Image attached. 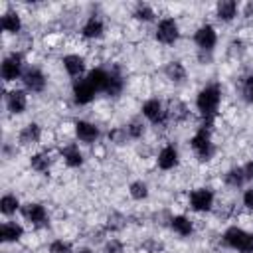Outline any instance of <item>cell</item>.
<instances>
[{
	"mask_svg": "<svg viewBox=\"0 0 253 253\" xmlns=\"http://www.w3.org/2000/svg\"><path fill=\"white\" fill-rule=\"evenodd\" d=\"M211 123H213V121H206V119H204L202 126H200V128L196 130V134L190 138V146H192V150L196 152L198 160H202V162L210 160V158L213 156V152H215L213 142H211Z\"/></svg>",
	"mask_w": 253,
	"mask_h": 253,
	"instance_id": "6da1fadb",
	"label": "cell"
},
{
	"mask_svg": "<svg viewBox=\"0 0 253 253\" xmlns=\"http://www.w3.org/2000/svg\"><path fill=\"white\" fill-rule=\"evenodd\" d=\"M219 101H221V91L217 85H206L198 97H196V107L200 111V115L206 121H213L217 109H219Z\"/></svg>",
	"mask_w": 253,
	"mask_h": 253,
	"instance_id": "7a4b0ae2",
	"label": "cell"
},
{
	"mask_svg": "<svg viewBox=\"0 0 253 253\" xmlns=\"http://www.w3.org/2000/svg\"><path fill=\"white\" fill-rule=\"evenodd\" d=\"M223 241L227 247L239 251V253H253V233L233 225L229 229H225L223 233Z\"/></svg>",
	"mask_w": 253,
	"mask_h": 253,
	"instance_id": "3957f363",
	"label": "cell"
},
{
	"mask_svg": "<svg viewBox=\"0 0 253 253\" xmlns=\"http://www.w3.org/2000/svg\"><path fill=\"white\" fill-rule=\"evenodd\" d=\"M156 40L164 45H172L178 42L180 38V28H178V22L174 18H162L156 26Z\"/></svg>",
	"mask_w": 253,
	"mask_h": 253,
	"instance_id": "277c9868",
	"label": "cell"
},
{
	"mask_svg": "<svg viewBox=\"0 0 253 253\" xmlns=\"http://www.w3.org/2000/svg\"><path fill=\"white\" fill-rule=\"evenodd\" d=\"M22 69H24V55L14 51V53L6 55L4 61H2V69H0L2 71V79L4 81H16L18 77L24 75Z\"/></svg>",
	"mask_w": 253,
	"mask_h": 253,
	"instance_id": "5b68a950",
	"label": "cell"
},
{
	"mask_svg": "<svg viewBox=\"0 0 253 253\" xmlns=\"http://www.w3.org/2000/svg\"><path fill=\"white\" fill-rule=\"evenodd\" d=\"M194 42L196 45L202 49V51H211L215 47V42H217V34H215V28L211 24H204L196 30V36H194Z\"/></svg>",
	"mask_w": 253,
	"mask_h": 253,
	"instance_id": "8992f818",
	"label": "cell"
},
{
	"mask_svg": "<svg viewBox=\"0 0 253 253\" xmlns=\"http://www.w3.org/2000/svg\"><path fill=\"white\" fill-rule=\"evenodd\" d=\"M140 111H142V117L148 119V121L154 123V125H162V123L166 121V117H168V111L164 109L162 101H158V99H148V101H144V105H142Z\"/></svg>",
	"mask_w": 253,
	"mask_h": 253,
	"instance_id": "52a82bcc",
	"label": "cell"
},
{
	"mask_svg": "<svg viewBox=\"0 0 253 253\" xmlns=\"http://www.w3.org/2000/svg\"><path fill=\"white\" fill-rule=\"evenodd\" d=\"M213 206V192L210 188H196L190 194V208L194 211H210Z\"/></svg>",
	"mask_w": 253,
	"mask_h": 253,
	"instance_id": "ba28073f",
	"label": "cell"
},
{
	"mask_svg": "<svg viewBox=\"0 0 253 253\" xmlns=\"http://www.w3.org/2000/svg\"><path fill=\"white\" fill-rule=\"evenodd\" d=\"M95 93H97V91H95L93 85L87 81V77L73 81V101H75L77 105H89V103L95 99Z\"/></svg>",
	"mask_w": 253,
	"mask_h": 253,
	"instance_id": "9c48e42d",
	"label": "cell"
},
{
	"mask_svg": "<svg viewBox=\"0 0 253 253\" xmlns=\"http://www.w3.org/2000/svg\"><path fill=\"white\" fill-rule=\"evenodd\" d=\"M22 81H24V87H26L28 91H32V93H40V91H43V87H45V75H43V71L38 69V67L26 69L24 75H22Z\"/></svg>",
	"mask_w": 253,
	"mask_h": 253,
	"instance_id": "30bf717a",
	"label": "cell"
},
{
	"mask_svg": "<svg viewBox=\"0 0 253 253\" xmlns=\"http://www.w3.org/2000/svg\"><path fill=\"white\" fill-rule=\"evenodd\" d=\"M75 136L85 144H93L101 136V130L89 121H75Z\"/></svg>",
	"mask_w": 253,
	"mask_h": 253,
	"instance_id": "8fae6325",
	"label": "cell"
},
{
	"mask_svg": "<svg viewBox=\"0 0 253 253\" xmlns=\"http://www.w3.org/2000/svg\"><path fill=\"white\" fill-rule=\"evenodd\" d=\"M20 210H22V215H24L30 223H34V225H42V223L47 221V211H45V208H43L42 204L30 202V204H24Z\"/></svg>",
	"mask_w": 253,
	"mask_h": 253,
	"instance_id": "7c38bea8",
	"label": "cell"
},
{
	"mask_svg": "<svg viewBox=\"0 0 253 253\" xmlns=\"http://www.w3.org/2000/svg\"><path fill=\"white\" fill-rule=\"evenodd\" d=\"M156 162H158V168H162V170H172V168H176L178 162H180L178 148H176L174 144H166V146L158 152Z\"/></svg>",
	"mask_w": 253,
	"mask_h": 253,
	"instance_id": "4fadbf2b",
	"label": "cell"
},
{
	"mask_svg": "<svg viewBox=\"0 0 253 253\" xmlns=\"http://www.w3.org/2000/svg\"><path fill=\"white\" fill-rule=\"evenodd\" d=\"M6 107H8V111L14 113V115L24 113L26 107H28V95H26V91H22V89L10 91V93L6 95Z\"/></svg>",
	"mask_w": 253,
	"mask_h": 253,
	"instance_id": "5bb4252c",
	"label": "cell"
},
{
	"mask_svg": "<svg viewBox=\"0 0 253 253\" xmlns=\"http://www.w3.org/2000/svg\"><path fill=\"white\" fill-rule=\"evenodd\" d=\"M103 32H105V24H103V20H101L99 16H91V18L83 24V28H81V34H83V38H87V40H97V38L103 36Z\"/></svg>",
	"mask_w": 253,
	"mask_h": 253,
	"instance_id": "9a60e30c",
	"label": "cell"
},
{
	"mask_svg": "<svg viewBox=\"0 0 253 253\" xmlns=\"http://www.w3.org/2000/svg\"><path fill=\"white\" fill-rule=\"evenodd\" d=\"M61 63H63L65 71H67L71 77H81L83 71H85V59H83L81 55H77V53L65 55V57L61 59Z\"/></svg>",
	"mask_w": 253,
	"mask_h": 253,
	"instance_id": "2e32d148",
	"label": "cell"
},
{
	"mask_svg": "<svg viewBox=\"0 0 253 253\" xmlns=\"http://www.w3.org/2000/svg\"><path fill=\"white\" fill-rule=\"evenodd\" d=\"M22 235H24V227L20 223H16V221H4L2 227H0V239L4 243L18 241Z\"/></svg>",
	"mask_w": 253,
	"mask_h": 253,
	"instance_id": "e0dca14e",
	"label": "cell"
},
{
	"mask_svg": "<svg viewBox=\"0 0 253 253\" xmlns=\"http://www.w3.org/2000/svg\"><path fill=\"white\" fill-rule=\"evenodd\" d=\"M87 81L93 85V89L99 93V91H107V85H109V71L97 67V69H91L87 73Z\"/></svg>",
	"mask_w": 253,
	"mask_h": 253,
	"instance_id": "ac0fdd59",
	"label": "cell"
},
{
	"mask_svg": "<svg viewBox=\"0 0 253 253\" xmlns=\"http://www.w3.org/2000/svg\"><path fill=\"white\" fill-rule=\"evenodd\" d=\"M40 138H42V128H40L38 123H30V125H26V126L20 130V142H22L24 146L36 144V142H40Z\"/></svg>",
	"mask_w": 253,
	"mask_h": 253,
	"instance_id": "d6986e66",
	"label": "cell"
},
{
	"mask_svg": "<svg viewBox=\"0 0 253 253\" xmlns=\"http://www.w3.org/2000/svg\"><path fill=\"white\" fill-rule=\"evenodd\" d=\"M215 14L221 22H231L237 16V2L235 0H221L215 6Z\"/></svg>",
	"mask_w": 253,
	"mask_h": 253,
	"instance_id": "ffe728a7",
	"label": "cell"
},
{
	"mask_svg": "<svg viewBox=\"0 0 253 253\" xmlns=\"http://www.w3.org/2000/svg\"><path fill=\"white\" fill-rule=\"evenodd\" d=\"M170 227L174 229V233H178V235H182V237H188V235H192V231H194V223H192V219L186 217V215H174V217L170 219Z\"/></svg>",
	"mask_w": 253,
	"mask_h": 253,
	"instance_id": "44dd1931",
	"label": "cell"
},
{
	"mask_svg": "<svg viewBox=\"0 0 253 253\" xmlns=\"http://www.w3.org/2000/svg\"><path fill=\"white\" fill-rule=\"evenodd\" d=\"M0 26L8 34H18L22 30V18H20L18 12H6L2 16V20H0Z\"/></svg>",
	"mask_w": 253,
	"mask_h": 253,
	"instance_id": "7402d4cb",
	"label": "cell"
},
{
	"mask_svg": "<svg viewBox=\"0 0 253 253\" xmlns=\"http://www.w3.org/2000/svg\"><path fill=\"white\" fill-rule=\"evenodd\" d=\"M61 154H63L65 164H67V166H71V168H79V166L83 164V154H81L79 146H75V144L65 146V148L61 150Z\"/></svg>",
	"mask_w": 253,
	"mask_h": 253,
	"instance_id": "603a6c76",
	"label": "cell"
},
{
	"mask_svg": "<svg viewBox=\"0 0 253 253\" xmlns=\"http://www.w3.org/2000/svg\"><path fill=\"white\" fill-rule=\"evenodd\" d=\"M164 73H166V77H168L172 83H182V81L186 79V67H184L180 61H170V63H166Z\"/></svg>",
	"mask_w": 253,
	"mask_h": 253,
	"instance_id": "cb8c5ba5",
	"label": "cell"
},
{
	"mask_svg": "<svg viewBox=\"0 0 253 253\" xmlns=\"http://www.w3.org/2000/svg\"><path fill=\"white\" fill-rule=\"evenodd\" d=\"M123 77H121V73L119 71H111L109 73V85H107V95H111V97H117L121 91H123Z\"/></svg>",
	"mask_w": 253,
	"mask_h": 253,
	"instance_id": "d4e9b609",
	"label": "cell"
},
{
	"mask_svg": "<svg viewBox=\"0 0 253 253\" xmlns=\"http://www.w3.org/2000/svg\"><path fill=\"white\" fill-rule=\"evenodd\" d=\"M225 182L231 186V188H239V186H243L247 180H245V174H243V168L241 166H235V168H231V170H227V174H225Z\"/></svg>",
	"mask_w": 253,
	"mask_h": 253,
	"instance_id": "484cf974",
	"label": "cell"
},
{
	"mask_svg": "<svg viewBox=\"0 0 253 253\" xmlns=\"http://www.w3.org/2000/svg\"><path fill=\"white\" fill-rule=\"evenodd\" d=\"M16 210H20L18 198L12 196V194H4L2 200H0V211H2L4 215H10V213H14Z\"/></svg>",
	"mask_w": 253,
	"mask_h": 253,
	"instance_id": "4316f807",
	"label": "cell"
},
{
	"mask_svg": "<svg viewBox=\"0 0 253 253\" xmlns=\"http://www.w3.org/2000/svg\"><path fill=\"white\" fill-rule=\"evenodd\" d=\"M30 164H32V168L38 170V172H47L51 160H49V156H47L45 152H38V154H34V156L30 158Z\"/></svg>",
	"mask_w": 253,
	"mask_h": 253,
	"instance_id": "83f0119b",
	"label": "cell"
},
{
	"mask_svg": "<svg viewBox=\"0 0 253 253\" xmlns=\"http://www.w3.org/2000/svg\"><path fill=\"white\" fill-rule=\"evenodd\" d=\"M128 194H130V198H134V200H146V198H148V186H146V182H142V180L132 182V184L128 186Z\"/></svg>",
	"mask_w": 253,
	"mask_h": 253,
	"instance_id": "f1b7e54d",
	"label": "cell"
},
{
	"mask_svg": "<svg viewBox=\"0 0 253 253\" xmlns=\"http://www.w3.org/2000/svg\"><path fill=\"white\" fill-rule=\"evenodd\" d=\"M136 20H140V22H150V20H154V10L148 6V4H136V8H134V14H132Z\"/></svg>",
	"mask_w": 253,
	"mask_h": 253,
	"instance_id": "f546056e",
	"label": "cell"
},
{
	"mask_svg": "<svg viewBox=\"0 0 253 253\" xmlns=\"http://www.w3.org/2000/svg\"><path fill=\"white\" fill-rule=\"evenodd\" d=\"M125 130H126V134H128L130 138H140L146 128H144V123H142L140 119H134V121H130V123L126 125Z\"/></svg>",
	"mask_w": 253,
	"mask_h": 253,
	"instance_id": "4dcf8cb0",
	"label": "cell"
},
{
	"mask_svg": "<svg viewBox=\"0 0 253 253\" xmlns=\"http://www.w3.org/2000/svg\"><path fill=\"white\" fill-rule=\"evenodd\" d=\"M49 253H73V247L69 241L63 239H55L49 243Z\"/></svg>",
	"mask_w": 253,
	"mask_h": 253,
	"instance_id": "1f68e13d",
	"label": "cell"
},
{
	"mask_svg": "<svg viewBox=\"0 0 253 253\" xmlns=\"http://www.w3.org/2000/svg\"><path fill=\"white\" fill-rule=\"evenodd\" d=\"M243 97H245V101H249V103H253V73L245 79V83H243Z\"/></svg>",
	"mask_w": 253,
	"mask_h": 253,
	"instance_id": "d6a6232c",
	"label": "cell"
},
{
	"mask_svg": "<svg viewBox=\"0 0 253 253\" xmlns=\"http://www.w3.org/2000/svg\"><path fill=\"white\" fill-rule=\"evenodd\" d=\"M105 253H123V243L117 239H111L105 247Z\"/></svg>",
	"mask_w": 253,
	"mask_h": 253,
	"instance_id": "836d02e7",
	"label": "cell"
},
{
	"mask_svg": "<svg viewBox=\"0 0 253 253\" xmlns=\"http://www.w3.org/2000/svg\"><path fill=\"white\" fill-rule=\"evenodd\" d=\"M243 206L253 211V188L245 190V194H243Z\"/></svg>",
	"mask_w": 253,
	"mask_h": 253,
	"instance_id": "e575fe53",
	"label": "cell"
},
{
	"mask_svg": "<svg viewBox=\"0 0 253 253\" xmlns=\"http://www.w3.org/2000/svg\"><path fill=\"white\" fill-rule=\"evenodd\" d=\"M243 168V174H245V180H253V160L251 162H247L245 166H241Z\"/></svg>",
	"mask_w": 253,
	"mask_h": 253,
	"instance_id": "d590c367",
	"label": "cell"
},
{
	"mask_svg": "<svg viewBox=\"0 0 253 253\" xmlns=\"http://www.w3.org/2000/svg\"><path fill=\"white\" fill-rule=\"evenodd\" d=\"M77 253H93V251H91V249H79Z\"/></svg>",
	"mask_w": 253,
	"mask_h": 253,
	"instance_id": "8d00e7d4",
	"label": "cell"
}]
</instances>
